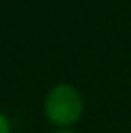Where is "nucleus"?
I'll return each mask as SVG.
<instances>
[{"label": "nucleus", "instance_id": "nucleus-1", "mask_svg": "<svg viewBox=\"0 0 131 133\" xmlns=\"http://www.w3.org/2000/svg\"><path fill=\"white\" fill-rule=\"evenodd\" d=\"M83 95L70 83L54 85L44 97V116L50 125L58 129H71L83 116Z\"/></svg>", "mask_w": 131, "mask_h": 133}, {"label": "nucleus", "instance_id": "nucleus-2", "mask_svg": "<svg viewBox=\"0 0 131 133\" xmlns=\"http://www.w3.org/2000/svg\"><path fill=\"white\" fill-rule=\"evenodd\" d=\"M0 133H12V123L4 112H0Z\"/></svg>", "mask_w": 131, "mask_h": 133}, {"label": "nucleus", "instance_id": "nucleus-3", "mask_svg": "<svg viewBox=\"0 0 131 133\" xmlns=\"http://www.w3.org/2000/svg\"><path fill=\"white\" fill-rule=\"evenodd\" d=\"M52 133H77V131H73V129H56Z\"/></svg>", "mask_w": 131, "mask_h": 133}]
</instances>
